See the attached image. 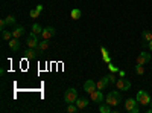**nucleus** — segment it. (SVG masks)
I'll list each match as a JSON object with an SVG mask.
<instances>
[{
	"mask_svg": "<svg viewBox=\"0 0 152 113\" xmlns=\"http://www.w3.org/2000/svg\"><path fill=\"white\" fill-rule=\"evenodd\" d=\"M67 112H69V113H78V112H81V110L78 109V106L73 103V104H69V106H67Z\"/></svg>",
	"mask_w": 152,
	"mask_h": 113,
	"instance_id": "5701e85b",
	"label": "nucleus"
},
{
	"mask_svg": "<svg viewBox=\"0 0 152 113\" xmlns=\"http://www.w3.org/2000/svg\"><path fill=\"white\" fill-rule=\"evenodd\" d=\"M107 103L111 106V107H116L122 103V95L117 92V90H111L110 93H107Z\"/></svg>",
	"mask_w": 152,
	"mask_h": 113,
	"instance_id": "f257e3e1",
	"label": "nucleus"
},
{
	"mask_svg": "<svg viewBox=\"0 0 152 113\" xmlns=\"http://www.w3.org/2000/svg\"><path fill=\"white\" fill-rule=\"evenodd\" d=\"M148 49H149V51H151V52H152V40H151V41H149V43H148Z\"/></svg>",
	"mask_w": 152,
	"mask_h": 113,
	"instance_id": "c756f323",
	"label": "nucleus"
},
{
	"mask_svg": "<svg viewBox=\"0 0 152 113\" xmlns=\"http://www.w3.org/2000/svg\"><path fill=\"white\" fill-rule=\"evenodd\" d=\"M135 99L138 101V104H142L143 107L145 106H151V95L146 92V90H138L137 95H135Z\"/></svg>",
	"mask_w": 152,
	"mask_h": 113,
	"instance_id": "f03ea898",
	"label": "nucleus"
},
{
	"mask_svg": "<svg viewBox=\"0 0 152 113\" xmlns=\"http://www.w3.org/2000/svg\"><path fill=\"white\" fill-rule=\"evenodd\" d=\"M75 104L78 106L79 110H84V109H87V106H88V99H87V98H78Z\"/></svg>",
	"mask_w": 152,
	"mask_h": 113,
	"instance_id": "4468645a",
	"label": "nucleus"
},
{
	"mask_svg": "<svg viewBox=\"0 0 152 113\" xmlns=\"http://www.w3.org/2000/svg\"><path fill=\"white\" fill-rule=\"evenodd\" d=\"M99 112H100V113H110V112H113V110H111V106H110L108 103H107V104L100 103V104H99Z\"/></svg>",
	"mask_w": 152,
	"mask_h": 113,
	"instance_id": "a211bd4d",
	"label": "nucleus"
},
{
	"mask_svg": "<svg viewBox=\"0 0 152 113\" xmlns=\"http://www.w3.org/2000/svg\"><path fill=\"white\" fill-rule=\"evenodd\" d=\"M151 107H152V99H151Z\"/></svg>",
	"mask_w": 152,
	"mask_h": 113,
	"instance_id": "2f4dec72",
	"label": "nucleus"
},
{
	"mask_svg": "<svg viewBox=\"0 0 152 113\" xmlns=\"http://www.w3.org/2000/svg\"><path fill=\"white\" fill-rule=\"evenodd\" d=\"M12 31H6V29H2V38L3 40H6V41H9L11 38H12Z\"/></svg>",
	"mask_w": 152,
	"mask_h": 113,
	"instance_id": "aec40b11",
	"label": "nucleus"
},
{
	"mask_svg": "<svg viewBox=\"0 0 152 113\" xmlns=\"http://www.w3.org/2000/svg\"><path fill=\"white\" fill-rule=\"evenodd\" d=\"M37 54H38L37 49L28 47L26 51H24V58H26V60H35V58H37Z\"/></svg>",
	"mask_w": 152,
	"mask_h": 113,
	"instance_id": "f8f14e48",
	"label": "nucleus"
},
{
	"mask_svg": "<svg viewBox=\"0 0 152 113\" xmlns=\"http://www.w3.org/2000/svg\"><path fill=\"white\" fill-rule=\"evenodd\" d=\"M116 86H117V89H119V90L126 92V90H129V89H131V81H129V80H126L125 77H122V78L117 80Z\"/></svg>",
	"mask_w": 152,
	"mask_h": 113,
	"instance_id": "39448f33",
	"label": "nucleus"
},
{
	"mask_svg": "<svg viewBox=\"0 0 152 113\" xmlns=\"http://www.w3.org/2000/svg\"><path fill=\"white\" fill-rule=\"evenodd\" d=\"M35 8H37V9H38V11H40V12H41V11H43V5H37V6H35Z\"/></svg>",
	"mask_w": 152,
	"mask_h": 113,
	"instance_id": "7c9ffc66",
	"label": "nucleus"
},
{
	"mask_svg": "<svg viewBox=\"0 0 152 113\" xmlns=\"http://www.w3.org/2000/svg\"><path fill=\"white\" fill-rule=\"evenodd\" d=\"M8 44H9V49L12 52L20 51V41H18V38H14V37H12V38L8 41Z\"/></svg>",
	"mask_w": 152,
	"mask_h": 113,
	"instance_id": "9b49d317",
	"label": "nucleus"
},
{
	"mask_svg": "<svg viewBox=\"0 0 152 113\" xmlns=\"http://www.w3.org/2000/svg\"><path fill=\"white\" fill-rule=\"evenodd\" d=\"M47 47H49V41L44 40V41H40V44H38V47H37V51H38V54H40V52H44Z\"/></svg>",
	"mask_w": 152,
	"mask_h": 113,
	"instance_id": "6ab92c4d",
	"label": "nucleus"
},
{
	"mask_svg": "<svg viewBox=\"0 0 152 113\" xmlns=\"http://www.w3.org/2000/svg\"><path fill=\"white\" fill-rule=\"evenodd\" d=\"M6 26H8V24H6V20H5V18H2V20H0V28L5 29Z\"/></svg>",
	"mask_w": 152,
	"mask_h": 113,
	"instance_id": "cd10ccee",
	"label": "nucleus"
},
{
	"mask_svg": "<svg viewBox=\"0 0 152 113\" xmlns=\"http://www.w3.org/2000/svg\"><path fill=\"white\" fill-rule=\"evenodd\" d=\"M108 84H110V81H108V75H107V77H104V78H100V80L96 83V86H97V89H99V90H105Z\"/></svg>",
	"mask_w": 152,
	"mask_h": 113,
	"instance_id": "ddd939ff",
	"label": "nucleus"
},
{
	"mask_svg": "<svg viewBox=\"0 0 152 113\" xmlns=\"http://www.w3.org/2000/svg\"><path fill=\"white\" fill-rule=\"evenodd\" d=\"M24 34V28L23 26H15L14 29H12V35H14V38H21V35Z\"/></svg>",
	"mask_w": 152,
	"mask_h": 113,
	"instance_id": "2eb2a0df",
	"label": "nucleus"
},
{
	"mask_svg": "<svg viewBox=\"0 0 152 113\" xmlns=\"http://www.w3.org/2000/svg\"><path fill=\"white\" fill-rule=\"evenodd\" d=\"M70 17H72L73 20H79V18L82 17V11H81V9H78V8L72 9V12H70Z\"/></svg>",
	"mask_w": 152,
	"mask_h": 113,
	"instance_id": "f3484780",
	"label": "nucleus"
},
{
	"mask_svg": "<svg viewBox=\"0 0 152 113\" xmlns=\"http://www.w3.org/2000/svg\"><path fill=\"white\" fill-rule=\"evenodd\" d=\"M142 40L149 43V41L152 40V32H151V31H143V32H142Z\"/></svg>",
	"mask_w": 152,
	"mask_h": 113,
	"instance_id": "412c9836",
	"label": "nucleus"
},
{
	"mask_svg": "<svg viewBox=\"0 0 152 113\" xmlns=\"http://www.w3.org/2000/svg\"><path fill=\"white\" fill-rule=\"evenodd\" d=\"M125 110L129 112V113H138L140 109H138V101L137 99H132V98H128L125 101Z\"/></svg>",
	"mask_w": 152,
	"mask_h": 113,
	"instance_id": "7ed1b4c3",
	"label": "nucleus"
},
{
	"mask_svg": "<svg viewBox=\"0 0 152 113\" xmlns=\"http://www.w3.org/2000/svg\"><path fill=\"white\" fill-rule=\"evenodd\" d=\"M135 73H137V75H143V73H145V66H143V64H138V63H137Z\"/></svg>",
	"mask_w": 152,
	"mask_h": 113,
	"instance_id": "b1692460",
	"label": "nucleus"
},
{
	"mask_svg": "<svg viewBox=\"0 0 152 113\" xmlns=\"http://www.w3.org/2000/svg\"><path fill=\"white\" fill-rule=\"evenodd\" d=\"M149 61H151V54L146 52L145 49H143V51L138 54V57H137V63H138V64H143V66H145L146 63H149Z\"/></svg>",
	"mask_w": 152,
	"mask_h": 113,
	"instance_id": "6e6552de",
	"label": "nucleus"
},
{
	"mask_svg": "<svg viewBox=\"0 0 152 113\" xmlns=\"http://www.w3.org/2000/svg\"><path fill=\"white\" fill-rule=\"evenodd\" d=\"M100 52H102V58H104V61L107 63H111V58H110V52L107 51V47L105 46H100Z\"/></svg>",
	"mask_w": 152,
	"mask_h": 113,
	"instance_id": "dca6fc26",
	"label": "nucleus"
},
{
	"mask_svg": "<svg viewBox=\"0 0 152 113\" xmlns=\"http://www.w3.org/2000/svg\"><path fill=\"white\" fill-rule=\"evenodd\" d=\"M108 81H110V84H116V83H117L116 77H114L113 73H110V75H108Z\"/></svg>",
	"mask_w": 152,
	"mask_h": 113,
	"instance_id": "bb28decb",
	"label": "nucleus"
},
{
	"mask_svg": "<svg viewBox=\"0 0 152 113\" xmlns=\"http://www.w3.org/2000/svg\"><path fill=\"white\" fill-rule=\"evenodd\" d=\"M32 32L37 34V35L41 34V32H43V26H41V24H38V23H34V24H32Z\"/></svg>",
	"mask_w": 152,
	"mask_h": 113,
	"instance_id": "4be33fe9",
	"label": "nucleus"
},
{
	"mask_svg": "<svg viewBox=\"0 0 152 113\" xmlns=\"http://www.w3.org/2000/svg\"><path fill=\"white\" fill-rule=\"evenodd\" d=\"M29 16H31L32 18H37V17H40V11H38L37 8H34V9H31V12H29Z\"/></svg>",
	"mask_w": 152,
	"mask_h": 113,
	"instance_id": "a878e982",
	"label": "nucleus"
},
{
	"mask_svg": "<svg viewBox=\"0 0 152 113\" xmlns=\"http://www.w3.org/2000/svg\"><path fill=\"white\" fill-rule=\"evenodd\" d=\"M76 99H78V90L76 89H69V90H66V93H64V101L67 103V104H73V103H76Z\"/></svg>",
	"mask_w": 152,
	"mask_h": 113,
	"instance_id": "20e7f679",
	"label": "nucleus"
},
{
	"mask_svg": "<svg viewBox=\"0 0 152 113\" xmlns=\"http://www.w3.org/2000/svg\"><path fill=\"white\" fill-rule=\"evenodd\" d=\"M5 20H6L8 26H14V24H15V17H14V16H9V17H6Z\"/></svg>",
	"mask_w": 152,
	"mask_h": 113,
	"instance_id": "393cba45",
	"label": "nucleus"
},
{
	"mask_svg": "<svg viewBox=\"0 0 152 113\" xmlns=\"http://www.w3.org/2000/svg\"><path fill=\"white\" fill-rule=\"evenodd\" d=\"M53 35H55V28H53V26H46V28H43L41 37H43L44 40H50Z\"/></svg>",
	"mask_w": 152,
	"mask_h": 113,
	"instance_id": "1a4fd4ad",
	"label": "nucleus"
},
{
	"mask_svg": "<svg viewBox=\"0 0 152 113\" xmlns=\"http://www.w3.org/2000/svg\"><path fill=\"white\" fill-rule=\"evenodd\" d=\"M108 67H110V70H111V72H119V69H117V67H114V66L111 64V63H108Z\"/></svg>",
	"mask_w": 152,
	"mask_h": 113,
	"instance_id": "c85d7f7f",
	"label": "nucleus"
},
{
	"mask_svg": "<svg viewBox=\"0 0 152 113\" xmlns=\"http://www.w3.org/2000/svg\"><path fill=\"white\" fill-rule=\"evenodd\" d=\"M26 44H28V47H34V49H37V47H38L40 41H38L37 34H34V32H31V34H29L28 40H26Z\"/></svg>",
	"mask_w": 152,
	"mask_h": 113,
	"instance_id": "0eeeda50",
	"label": "nucleus"
},
{
	"mask_svg": "<svg viewBox=\"0 0 152 113\" xmlns=\"http://www.w3.org/2000/svg\"><path fill=\"white\" fill-rule=\"evenodd\" d=\"M96 89H97V86H96V83H94L93 80H87V81L84 83V92L91 93V92H94Z\"/></svg>",
	"mask_w": 152,
	"mask_h": 113,
	"instance_id": "9d476101",
	"label": "nucleus"
},
{
	"mask_svg": "<svg viewBox=\"0 0 152 113\" xmlns=\"http://www.w3.org/2000/svg\"><path fill=\"white\" fill-rule=\"evenodd\" d=\"M90 98H91V101L93 103H97V104H100L105 99V95H104V92L102 90H99V89H96L94 92H91L90 93Z\"/></svg>",
	"mask_w": 152,
	"mask_h": 113,
	"instance_id": "423d86ee",
	"label": "nucleus"
}]
</instances>
